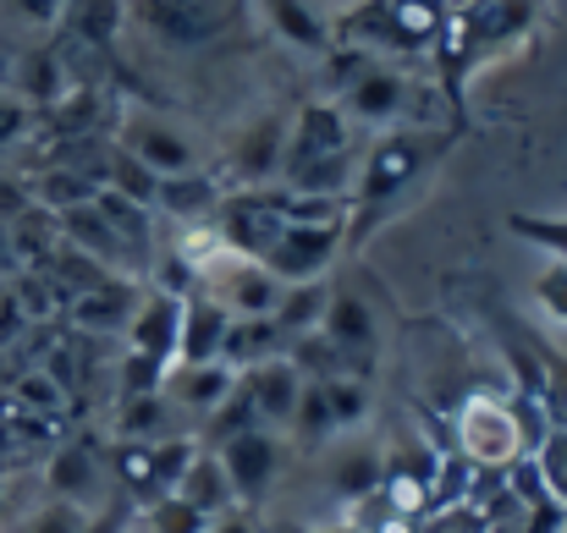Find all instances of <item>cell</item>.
I'll use <instances>...</instances> for the list:
<instances>
[{"label":"cell","mask_w":567,"mask_h":533,"mask_svg":"<svg viewBox=\"0 0 567 533\" xmlns=\"http://www.w3.org/2000/svg\"><path fill=\"white\" fill-rule=\"evenodd\" d=\"M446 155L441 133L424 127H391L364 149V160L353 166V187H348V248H364L380 226L408 209L419 198V187L435 177Z\"/></svg>","instance_id":"obj_1"},{"label":"cell","mask_w":567,"mask_h":533,"mask_svg":"<svg viewBox=\"0 0 567 533\" xmlns=\"http://www.w3.org/2000/svg\"><path fill=\"white\" fill-rule=\"evenodd\" d=\"M281 187L315 192V198H348L353 187V127L342 105H303L287 127V155H281Z\"/></svg>","instance_id":"obj_2"},{"label":"cell","mask_w":567,"mask_h":533,"mask_svg":"<svg viewBox=\"0 0 567 533\" xmlns=\"http://www.w3.org/2000/svg\"><path fill=\"white\" fill-rule=\"evenodd\" d=\"M452 22V0H364L359 11H348L342 39H353V50H435L441 33Z\"/></svg>","instance_id":"obj_3"},{"label":"cell","mask_w":567,"mask_h":533,"mask_svg":"<svg viewBox=\"0 0 567 533\" xmlns=\"http://www.w3.org/2000/svg\"><path fill=\"white\" fill-rule=\"evenodd\" d=\"M457 435H463L468 462H480V468H518L540 446V435L524 424V412L513 401H502V396H485V390L463 401Z\"/></svg>","instance_id":"obj_4"},{"label":"cell","mask_w":567,"mask_h":533,"mask_svg":"<svg viewBox=\"0 0 567 533\" xmlns=\"http://www.w3.org/2000/svg\"><path fill=\"white\" fill-rule=\"evenodd\" d=\"M198 292H209L231 320H276V303H281V281H276L259 259L231 253L226 242L204 259V270H198Z\"/></svg>","instance_id":"obj_5"},{"label":"cell","mask_w":567,"mask_h":533,"mask_svg":"<svg viewBox=\"0 0 567 533\" xmlns=\"http://www.w3.org/2000/svg\"><path fill=\"white\" fill-rule=\"evenodd\" d=\"M122 155L138 160L155 181L198 177V166H204V160H198V144H193L172 116H161V111H150V105H127V116H122Z\"/></svg>","instance_id":"obj_6"},{"label":"cell","mask_w":567,"mask_h":533,"mask_svg":"<svg viewBox=\"0 0 567 533\" xmlns=\"http://www.w3.org/2000/svg\"><path fill=\"white\" fill-rule=\"evenodd\" d=\"M193 451L198 440H122L116 446V473H122V495L133 501V512L177 495Z\"/></svg>","instance_id":"obj_7"},{"label":"cell","mask_w":567,"mask_h":533,"mask_svg":"<svg viewBox=\"0 0 567 533\" xmlns=\"http://www.w3.org/2000/svg\"><path fill=\"white\" fill-rule=\"evenodd\" d=\"M226 468V484L237 495V506H259L270 490H276V473H281V440L259 424L248 429H226L220 446H209Z\"/></svg>","instance_id":"obj_8"},{"label":"cell","mask_w":567,"mask_h":533,"mask_svg":"<svg viewBox=\"0 0 567 533\" xmlns=\"http://www.w3.org/2000/svg\"><path fill=\"white\" fill-rule=\"evenodd\" d=\"M348 242V220H320V226H281V237L270 242V253L259 259L281 286H303V281H326L331 259Z\"/></svg>","instance_id":"obj_9"},{"label":"cell","mask_w":567,"mask_h":533,"mask_svg":"<svg viewBox=\"0 0 567 533\" xmlns=\"http://www.w3.org/2000/svg\"><path fill=\"white\" fill-rule=\"evenodd\" d=\"M342 116L359 122V127H380V133L402 127V116H408V77L370 61L359 77L342 83Z\"/></svg>","instance_id":"obj_10"},{"label":"cell","mask_w":567,"mask_h":533,"mask_svg":"<svg viewBox=\"0 0 567 533\" xmlns=\"http://www.w3.org/2000/svg\"><path fill=\"white\" fill-rule=\"evenodd\" d=\"M138 11L166 44H204L231 22V0H138Z\"/></svg>","instance_id":"obj_11"},{"label":"cell","mask_w":567,"mask_h":533,"mask_svg":"<svg viewBox=\"0 0 567 533\" xmlns=\"http://www.w3.org/2000/svg\"><path fill=\"white\" fill-rule=\"evenodd\" d=\"M287 127H292V122H281V116H259V122L243 127V138H237V149H231V177L243 181V192H254V187L281 177Z\"/></svg>","instance_id":"obj_12"},{"label":"cell","mask_w":567,"mask_h":533,"mask_svg":"<svg viewBox=\"0 0 567 533\" xmlns=\"http://www.w3.org/2000/svg\"><path fill=\"white\" fill-rule=\"evenodd\" d=\"M331 353L353 357V363H370L375 353V314H370V303L364 297H353V292H331V303H326V320H320V331H315Z\"/></svg>","instance_id":"obj_13"},{"label":"cell","mask_w":567,"mask_h":533,"mask_svg":"<svg viewBox=\"0 0 567 533\" xmlns=\"http://www.w3.org/2000/svg\"><path fill=\"white\" fill-rule=\"evenodd\" d=\"M226 331H231V314L193 286L183 297V331H177V363H220L226 347Z\"/></svg>","instance_id":"obj_14"},{"label":"cell","mask_w":567,"mask_h":533,"mask_svg":"<svg viewBox=\"0 0 567 533\" xmlns=\"http://www.w3.org/2000/svg\"><path fill=\"white\" fill-rule=\"evenodd\" d=\"M166 390H172L177 407H188L198 418H215V412L231 401L237 374H231L226 363H177V368L166 374Z\"/></svg>","instance_id":"obj_15"},{"label":"cell","mask_w":567,"mask_h":533,"mask_svg":"<svg viewBox=\"0 0 567 533\" xmlns=\"http://www.w3.org/2000/svg\"><path fill=\"white\" fill-rule=\"evenodd\" d=\"M177 495L198 506L204 518H220V512H231L237 506V495H231V484H226V468H220V457L209 451V446H198L188 462V473H183V484H177Z\"/></svg>","instance_id":"obj_16"},{"label":"cell","mask_w":567,"mask_h":533,"mask_svg":"<svg viewBox=\"0 0 567 533\" xmlns=\"http://www.w3.org/2000/svg\"><path fill=\"white\" fill-rule=\"evenodd\" d=\"M281 325L276 320H231V331H226V347H220V363L231 368V374H248L254 363H270V357H281Z\"/></svg>","instance_id":"obj_17"},{"label":"cell","mask_w":567,"mask_h":533,"mask_svg":"<svg viewBox=\"0 0 567 533\" xmlns=\"http://www.w3.org/2000/svg\"><path fill=\"white\" fill-rule=\"evenodd\" d=\"M326 303H331V286H326V281L281 286V303H276V325H281V336H315L320 320H326Z\"/></svg>","instance_id":"obj_18"},{"label":"cell","mask_w":567,"mask_h":533,"mask_svg":"<svg viewBox=\"0 0 567 533\" xmlns=\"http://www.w3.org/2000/svg\"><path fill=\"white\" fill-rule=\"evenodd\" d=\"M265 6V17L276 22V33L287 39V44H298V50H326L331 44V33H326V22L309 11V0H259Z\"/></svg>","instance_id":"obj_19"},{"label":"cell","mask_w":567,"mask_h":533,"mask_svg":"<svg viewBox=\"0 0 567 533\" xmlns=\"http://www.w3.org/2000/svg\"><path fill=\"white\" fill-rule=\"evenodd\" d=\"M292 435L303 451L326 446L337 435V418H331V401H326V385L320 379H303V396H298V412H292Z\"/></svg>","instance_id":"obj_20"},{"label":"cell","mask_w":567,"mask_h":533,"mask_svg":"<svg viewBox=\"0 0 567 533\" xmlns=\"http://www.w3.org/2000/svg\"><path fill=\"white\" fill-rule=\"evenodd\" d=\"M89 490H94V457L89 451H78V446H66L55 462H50V495L55 501H89Z\"/></svg>","instance_id":"obj_21"},{"label":"cell","mask_w":567,"mask_h":533,"mask_svg":"<svg viewBox=\"0 0 567 533\" xmlns=\"http://www.w3.org/2000/svg\"><path fill=\"white\" fill-rule=\"evenodd\" d=\"M326 385V401H331V418H337V435L342 429H359L370 418V390L359 374H337V379H320Z\"/></svg>","instance_id":"obj_22"},{"label":"cell","mask_w":567,"mask_h":533,"mask_svg":"<svg viewBox=\"0 0 567 533\" xmlns=\"http://www.w3.org/2000/svg\"><path fill=\"white\" fill-rule=\"evenodd\" d=\"M507 226H513V237L551 253V264H567V215H513Z\"/></svg>","instance_id":"obj_23"},{"label":"cell","mask_w":567,"mask_h":533,"mask_svg":"<svg viewBox=\"0 0 567 533\" xmlns=\"http://www.w3.org/2000/svg\"><path fill=\"white\" fill-rule=\"evenodd\" d=\"M138 523H144L150 533H209V518H204L198 506H188L183 495H166V501L144 506Z\"/></svg>","instance_id":"obj_24"},{"label":"cell","mask_w":567,"mask_h":533,"mask_svg":"<svg viewBox=\"0 0 567 533\" xmlns=\"http://www.w3.org/2000/svg\"><path fill=\"white\" fill-rule=\"evenodd\" d=\"M83 529H89V512L78 501H55V495L22 523V533H83Z\"/></svg>","instance_id":"obj_25"},{"label":"cell","mask_w":567,"mask_h":533,"mask_svg":"<svg viewBox=\"0 0 567 533\" xmlns=\"http://www.w3.org/2000/svg\"><path fill=\"white\" fill-rule=\"evenodd\" d=\"M72 17H78V33H89L94 44H105L122 22V6L116 0H72Z\"/></svg>","instance_id":"obj_26"},{"label":"cell","mask_w":567,"mask_h":533,"mask_svg":"<svg viewBox=\"0 0 567 533\" xmlns=\"http://www.w3.org/2000/svg\"><path fill=\"white\" fill-rule=\"evenodd\" d=\"M28 127H33V105L17 100L11 88H0V149H11Z\"/></svg>","instance_id":"obj_27"},{"label":"cell","mask_w":567,"mask_h":533,"mask_svg":"<svg viewBox=\"0 0 567 533\" xmlns=\"http://www.w3.org/2000/svg\"><path fill=\"white\" fill-rule=\"evenodd\" d=\"M535 297H540V309H546L551 320H563L567 325V264H546V270H540Z\"/></svg>","instance_id":"obj_28"},{"label":"cell","mask_w":567,"mask_h":533,"mask_svg":"<svg viewBox=\"0 0 567 533\" xmlns=\"http://www.w3.org/2000/svg\"><path fill=\"white\" fill-rule=\"evenodd\" d=\"M17 401H28V407H44V412H55V407H61V385H55L50 374H28V379L17 385Z\"/></svg>","instance_id":"obj_29"},{"label":"cell","mask_w":567,"mask_h":533,"mask_svg":"<svg viewBox=\"0 0 567 533\" xmlns=\"http://www.w3.org/2000/svg\"><path fill=\"white\" fill-rule=\"evenodd\" d=\"M133 518H138V512H133V501H127V495H116V501H111L100 518H89V529H83V533H122Z\"/></svg>","instance_id":"obj_30"},{"label":"cell","mask_w":567,"mask_h":533,"mask_svg":"<svg viewBox=\"0 0 567 533\" xmlns=\"http://www.w3.org/2000/svg\"><path fill=\"white\" fill-rule=\"evenodd\" d=\"M209 533H259V523H254V512H220V518H209Z\"/></svg>","instance_id":"obj_31"},{"label":"cell","mask_w":567,"mask_h":533,"mask_svg":"<svg viewBox=\"0 0 567 533\" xmlns=\"http://www.w3.org/2000/svg\"><path fill=\"white\" fill-rule=\"evenodd\" d=\"M17 6H22L28 17H39V22H50V17H55V11H61L66 0H17Z\"/></svg>","instance_id":"obj_32"},{"label":"cell","mask_w":567,"mask_h":533,"mask_svg":"<svg viewBox=\"0 0 567 533\" xmlns=\"http://www.w3.org/2000/svg\"><path fill=\"white\" fill-rule=\"evenodd\" d=\"M6 83H11V55L0 50V88H6Z\"/></svg>","instance_id":"obj_33"},{"label":"cell","mask_w":567,"mask_h":533,"mask_svg":"<svg viewBox=\"0 0 567 533\" xmlns=\"http://www.w3.org/2000/svg\"><path fill=\"white\" fill-rule=\"evenodd\" d=\"M122 533H150V529H144V523H138V518H133V523H127V529H122Z\"/></svg>","instance_id":"obj_34"}]
</instances>
